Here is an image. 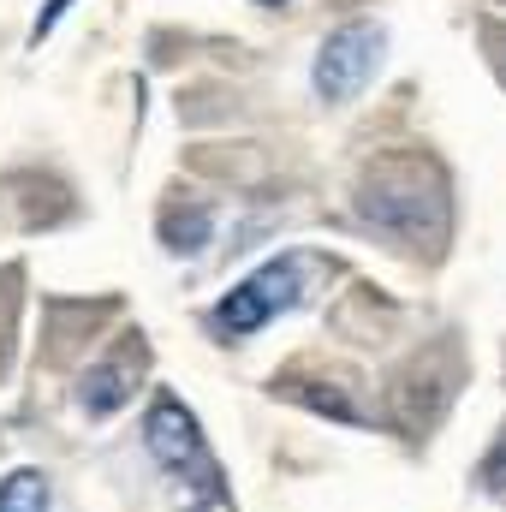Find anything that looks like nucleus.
Here are the masks:
<instances>
[{
    "label": "nucleus",
    "instance_id": "1",
    "mask_svg": "<svg viewBox=\"0 0 506 512\" xmlns=\"http://www.w3.org/2000/svg\"><path fill=\"white\" fill-rule=\"evenodd\" d=\"M298 292H304V262H298V256L262 262L256 274H245V280L209 310V328H215L221 340H251V334H262L280 310L298 304Z\"/></svg>",
    "mask_w": 506,
    "mask_h": 512
},
{
    "label": "nucleus",
    "instance_id": "2",
    "mask_svg": "<svg viewBox=\"0 0 506 512\" xmlns=\"http://www.w3.org/2000/svg\"><path fill=\"white\" fill-rule=\"evenodd\" d=\"M429 209L441 215V197L423 191V173L405 167V161H387V167H376V173L358 185V215H364L370 227H381L387 239H423Z\"/></svg>",
    "mask_w": 506,
    "mask_h": 512
},
{
    "label": "nucleus",
    "instance_id": "3",
    "mask_svg": "<svg viewBox=\"0 0 506 512\" xmlns=\"http://www.w3.org/2000/svg\"><path fill=\"white\" fill-rule=\"evenodd\" d=\"M381 42H387V36H381L376 24H364V18L328 30V42H322V54H316V72H310V84H316V96H322L328 108L352 102V96L376 78Z\"/></svg>",
    "mask_w": 506,
    "mask_h": 512
},
{
    "label": "nucleus",
    "instance_id": "4",
    "mask_svg": "<svg viewBox=\"0 0 506 512\" xmlns=\"http://www.w3.org/2000/svg\"><path fill=\"white\" fill-rule=\"evenodd\" d=\"M143 453L161 465V471H173V477H185V471H197L203 459H209V441H203V423H197V411L179 399V393H155L149 399V411H143Z\"/></svg>",
    "mask_w": 506,
    "mask_h": 512
},
{
    "label": "nucleus",
    "instance_id": "5",
    "mask_svg": "<svg viewBox=\"0 0 506 512\" xmlns=\"http://www.w3.org/2000/svg\"><path fill=\"white\" fill-rule=\"evenodd\" d=\"M143 334H126V346L114 352V358H102V364H90L84 376H78V411L84 417H114V411H126L137 382H143Z\"/></svg>",
    "mask_w": 506,
    "mask_h": 512
},
{
    "label": "nucleus",
    "instance_id": "6",
    "mask_svg": "<svg viewBox=\"0 0 506 512\" xmlns=\"http://www.w3.org/2000/svg\"><path fill=\"white\" fill-rule=\"evenodd\" d=\"M155 233H161V251L167 256H197V251H209V239H215V209L209 203H167Z\"/></svg>",
    "mask_w": 506,
    "mask_h": 512
},
{
    "label": "nucleus",
    "instance_id": "7",
    "mask_svg": "<svg viewBox=\"0 0 506 512\" xmlns=\"http://www.w3.org/2000/svg\"><path fill=\"white\" fill-rule=\"evenodd\" d=\"M280 387H286V399H298V405L316 411V417H334V423H370L358 399H346L340 387H328V382H298V376H286V382H274V393H280Z\"/></svg>",
    "mask_w": 506,
    "mask_h": 512
},
{
    "label": "nucleus",
    "instance_id": "8",
    "mask_svg": "<svg viewBox=\"0 0 506 512\" xmlns=\"http://www.w3.org/2000/svg\"><path fill=\"white\" fill-rule=\"evenodd\" d=\"M0 512H54V483H48V471L18 465V471L0 483Z\"/></svg>",
    "mask_w": 506,
    "mask_h": 512
},
{
    "label": "nucleus",
    "instance_id": "9",
    "mask_svg": "<svg viewBox=\"0 0 506 512\" xmlns=\"http://www.w3.org/2000/svg\"><path fill=\"white\" fill-rule=\"evenodd\" d=\"M185 512H233V495H227V483H221V465H215V459H203V465H197V483H191Z\"/></svg>",
    "mask_w": 506,
    "mask_h": 512
},
{
    "label": "nucleus",
    "instance_id": "10",
    "mask_svg": "<svg viewBox=\"0 0 506 512\" xmlns=\"http://www.w3.org/2000/svg\"><path fill=\"white\" fill-rule=\"evenodd\" d=\"M483 489H489V495H501L506 489V435L495 441V453L483 459Z\"/></svg>",
    "mask_w": 506,
    "mask_h": 512
},
{
    "label": "nucleus",
    "instance_id": "11",
    "mask_svg": "<svg viewBox=\"0 0 506 512\" xmlns=\"http://www.w3.org/2000/svg\"><path fill=\"white\" fill-rule=\"evenodd\" d=\"M66 6H72V0H48V6H42V18H36V30H30V42H42V36L60 24V12H66Z\"/></svg>",
    "mask_w": 506,
    "mask_h": 512
},
{
    "label": "nucleus",
    "instance_id": "12",
    "mask_svg": "<svg viewBox=\"0 0 506 512\" xmlns=\"http://www.w3.org/2000/svg\"><path fill=\"white\" fill-rule=\"evenodd\" d=\"M501 84H506V54H501Z\"/></svg>",
    "mask_w": 506,
    "mask_h": 512
},
{
    "label": "nucleus",
    "instance_id": "13",
    "mask_svg": "<svg viewBox=\"0 0 506 512\" xmlns=\"http://www.w3.org/2000/svg\"><path fill=\"white\" fill-rule=\"evenodd\" d=\"M262 6H286V0H262Z\"/></svg>",
    "mask_w": 506,
    "mask_h": 512
}]
</instances>
